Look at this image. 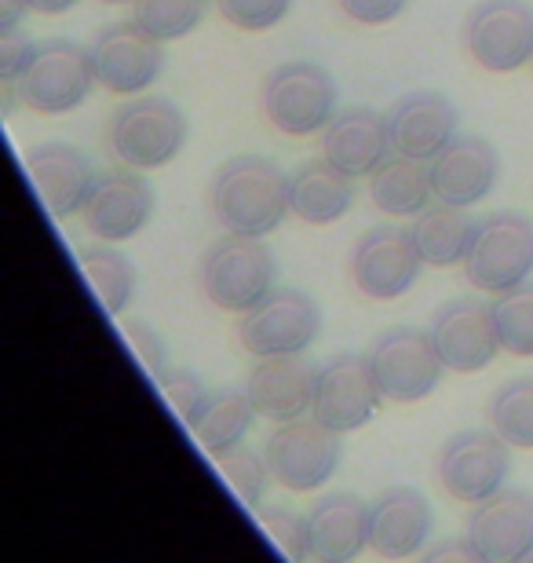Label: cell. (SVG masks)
Segmentation results:
<instances>
[{
	"label": "cell",
	"mask_w": 533,
	"mask_h": 563,
	"mask_svg": "<svg viewBox=\"0 0 533 563\" xmlns=\"http://www.w3.org/2000/svg\"><path fill=\"white\" fill-rule=\"evenodd\" d=\"M209 206L223 231L264 239L292 212L289 176L264 154H234L215 168Z\"/></svg>",
	"instance_id": "obj_1"
},
{
	"label": "cell",
	"mask_w": 533,
	"mask_h": 563,
	"mask_svg": "<svg viewBox=\"0 0 533 563\" xmlns=\"http://www.w3.org/2000/svg\"><path fill=\"white\" fill-rule=\"evenodd\" d=\"M275 253L256 234L226 231V239L212 242L198 264V286L206 292V300L231 314H245L248 308H256L275 289Z\"/></svg>",
	"instance_id": "obj_2"
},
{
	"label": "cell",
	"mask_w": 533,
	"mask_h": 563,
	"mask_svg": "<svg viewBox=\"0 0 533 563\" xmlns=\"http://www.w3.org/2000/svg\"><path fill=\"white\" fill-rule=\"evenodd\" d=\"M336 99L340 92H336L333 74L308 59L278 63L275 70L264 77V88H259L264 118L281 136H292V140L325 132L329 121L336 118Z\"/></svg>",
	"instance_id": "obj_3"
},
{
	"label": "cell",
	"mask_w": 533,
	"mask_h": 563,
	"mask_svg": "<svg viewBox=\"0 0 533 563\" xmlns=\"http://www.w3.org/2000/svg\"><path fill=\"white\" fill-rule=\"evenodd\" d=\"M110 154L129 168H162L176 162L187 146V118L173 99L140 96L113 110L107 125Z\"/></svg>",
	"instance_id": "obj_4"
},
{
	"label": "cell",
	"mask_w": 533,
	"mask_h": 563,
	"mask_svg": "<svg viewBox=\"0 0 533 563\" xmlns=\"http://www.w3.org/2000/svg\"><path fill=\"white\" fill-rule=\"evenodd\" d=\"M464 275L479 292H501L523 286L533 275V220L526 212H490L475 223Z\"/></svg>",
	"instance_id": "obj_5"
},
{
	"label": "cell",
	"mask_w": 533,
	"mask_h": 563,
	"mask_svg": "<svg viewBox=\"0 0 533 563\" xmlns=\"http://www.w3.org/2000/svg\"><path fill=\"white\" fill-rule=\"evenodd\" d=\"M96 85L92 52L66 37L37 44L26 74L15 81L22 107L37 110V114H70L92 96Z\"/></svg>",
	"instance_id": "obj_6"
},
{
	"label": "cell",
	"mask_w": 533,
	"mask_h": 563,
	"mask_svg": "<svg viewBox=\"0 0 533 563\" xmlns=\"http://www.w3.org/2000/svg\"><path fill=\"white\" fill-rule=\"evenodd\" d=\"M322 333V308L300 289H270L237 322V344L248 355H303Z\"/></svg>",
	"instance_id": "obj_7"
},
{
	"label": "cell",
	"mask_w": 533,
	"mask_h": 563,
	"mask_svg": "<svg viewBox=\"0 0 533 563\" xmlns=\"http://www.w3.org/2000/svg\"><path fill=\"white\" fill-rule=\"evenodd\" d=\"M270 476L292 494H311L325 487L336 476L344 446H340V432L325 428L322 421H281L264 443Z\"/></svg>",
	"instance_id": "obj_8"
},
{
	"label": "cell",
	"mask_w": 533,
	"mask_h": 563,
	"mask_svg": "<svg viewBox=\"0 0 533 563\" xmlns=\"http://www.w3.org/2000/svg\"><path fill=\"white\" fill-rule=\"evenodd\" d=\"M369 363L384 399L391 402L427 399L446 374L435 336L431 330H417V325H395V330L380 333L369 347Z\"/></svg>",
	"instance_id": "obj_9"
},
{
	"label": "cell",
	"mask_w": 533,
	"mask_h": 563,
	"mask_svg": "<svg viewBox=\"0 0 533 563\" xmlns=\"http://www.w3.org/2000/svg\"><path fill=\"white\" fill-rule=\"evenodd\" d=\"M464 48L482 70L515 74L533 63V8L526 0H482L464 22Z\"/></svg>",
	"instance_id": "obj_10"
},
{
	"label": "cell",
	"mask_w": 533,
	"mask_h": 563,
	"mask_svg": "<svg viewBox=\"0 0 533 563\" xmlns=\"http://www.w3.org/2000/svg\"><path fill=\"white\" fill-rule=\"evenodd\" d=\"M512 443L497 432H457L438 450V483L453 501L475 505L512 476Z\"/></svg>",
	"instance_id": "obj_11"
},
{
	"label": "cell",
	"mask_w": 533,
	"mask_h": 563,
	"mask_svg": "<svg viewBox=\"0 0 533 563\" xmlns=\"http://www.w3.org/2000/svg\"><path fill=\"white\" fill-rule=\"evenodd\" d=\"M424 256L417 250L413 231L373 228L351 250V282L369 300H399L421 278Z\"/></svg>",
	"instance_id": "obj_12"
},
{
	"label": "cell",
	"mask_w": 533,
	"mask_h": 563,
	"mask_svg": "<svg viewBox=\"0 0 533 563\" xmlns=\"http://www.w3.org/2000/svg\"><path fill=\"white\" fill-rule=\"evenodd\" d=\"M384 399V391L373 374L369 355H336L319 366V385H314L311 418L322 421L333 432L347 435L373 421Z\"/></svg>",
	"instance_id": "obj_13"
},
{
	"label": "cell",
	"mask_w": 533,
	"mask_h": 563,
	"mask_svg": "<svg viewBox=\"0 0 533 563\" xmlns=\"http://www.w3.org/2000/svg\"><path fill=\"white\" fill-rule=\"evenodd\" d=\"M165 41L151 37L140 22H118L96 33L92 41V66L99 88H107L113 96H135L146 92L165 66Z\"/></svg>",
	"instance_id": "obj_14"
},
{
	"label": "cell",
	"mask_w": 533,
	"mask_h": 563,
	"mask_svg": "<svg viewBox=\"0 0 533 563\" xmlns=\"http://www.w3.org/2000/svg\"><path fill=\"white\" fill-rule=\"evenodd\" d=\"M464 538L479 560H533V494L501 487L490 498L475 501Z\"/></svg>",
	"instance_id": "obj_15"
},
{
	"label": "cell",
	"mask_w": 533,
	"mask_h": 563,
	"mask_svg": "<svg viewBox=\"0 0 533 563\" xmlns=\"http://www.w3.org/2000/svg\"><path fill=\"white\" fill-rule=\"evenodd\" d=\"M154 187L140 176V168H110L99 173L92 195H88L81 217L85 228L99 242H129L154 217Z\"/></svg>",
	"instance_id": "obj_16"
},
{
	"label": "cell",
	"mask_w": 533,
	"mask_h": 563,
	"mask_svg": "<svg viewBox=\"0 0 533 563\" xmlns=\"http://www.w3.org/2000/svg\"><path fill=\"white\" fill-rule=\"evenodd\" d=\"M431 336H435L442 363L453 374H479L493 363L497 352H504L493 322V303L479 297H457L442 303L435 322H431Z\"/></svg>",
	"instance_id": "obj_17"
},
{
	"label": "cell",
	"mask_w": 533,
	"mask_h": 563,
	"mask_svg": "<svg viewBox=\"0 0 533 563\" xmlns=\"http://www.w3.org/2000/svg\"><path fill=\"white\" fill-rule=\"evenodd\" d=\"M427 168H431L435 198L457 209H471L486 201L490 190L497 187V179H501L497 146L482 136H457L431 157Z\"/></svg>",
	"instance_id": "obj_18"
},
{
	"label": "cell",
	"mask_w": 533,
	"mask_h": 563,
	"mask_svg": "<svg viewBox=\"0 0 533 563\" xmlns=\"http://www.w3.org/2000/svg\"><path fill=\"white\" fill-rule=\"evenodd\" d=\"M26 168L44 201V209H48L55 220H70L74 212H81L99 179L92 157H88L81 146L59 143V140L33 146L26 154Z\"/></svg>",
	"instance_id": "obj_19"
},
{
	"label": "cell",
	"mask_w": 533,
	"mask_h": 563,
	"mask_svg": "<svg viewBox=\"0 0 533 563\" xmlns=\"http://www.w3.org/2000/svg\"><path fill=\"white\" fill-rule=\"evenodd\" d=\"M314 385H319V366L308 355H270L256 358V366L248 369L245 391L259 418L281 424L311 413Z\"/></svg>",
	"instance_id": "obj_20"
},
{
	"label": "cell",
	"mask_w": 533,
	"mask_h": 563,
	"mask_svg": "<svg viewBox=\"0 0 533 563\" xmlns=\"http://www.w3.org/2000/svg\"><path fill=\"white\" fill-rule=\"evenodd\" d=\"M435 531L431 501L413 487H391L369 501V549L384 560H410L424 553Z\"/></svg>",
	"instance_id": "obj_21"
},
{
	"label": "cell",
	"mask_w": 533,
	"mask_h": 563,
	"mask_svg": "<svg viewBox=\"0 0 533 563\" xmlns=\"http://www.w3.org/2000/svg\"><path fill=\"white\" fill-rule=\"evenodd\" d=\"M460 114L442 92H410L388 110V132L395 154L431 162L442 146L457 140Z\"/></svg>",
	"instance_id": "obj_22"
},
{
	"label": "cell",
	"mask_w": 533,
	"mask_h": 563,
	"mask_svg": "<svg viewBox=\"0 0 533 563\" xmlns=\"http://www.w3.org/2000/svg\"><path fill=\"white\" fill-rule=\"evenodd\" d=\"M391 154L395 146L388 132V114H377L369 107L340 110L322 132V157L355 179L373 176V168Z\"/></svg>",
	"instance_id": "obj_23"
},
{
	"label": "cell",
	"mask_w": 533,
	"mask_h": 563,
	"mask_svg": "<svg viewBox=\"0 0 533 563\" xmlns=\"http://www.w3.org/2000/svg\"><path fill=\"white\" fill-rule=\"evenodd\" d=\"M311 560H358L369 549V501L336 490L311 505Z\"/></svg>",
	"instance_id": "obj_24"
},
{
	"label": "cell",
	"mask_w": 533,
	"mask_h": 563,
	"mask_svg": "<svg viewBox=\"0 0 533 563\" xmlns=\"http://www.w3.org/2000/svg\"><path fill=\"white\" fill-rule=\"evenodd\" d=\"M292 190V217H300L303 223L325 228L347 217L351 201H355V176H347L344 168H336L333 162H308L289 176Z\"/></svg>",
	"instance_id": "obj_25"
},
{
	"label": "cell",
	"mask_w": 533,
	"mask_h": 563,
	"mask_svg": "<svg viewBox=\"0 0 533 563\" xmlns=\"http://www.w3.org/2000/svg\"><path fill=\"white\" fill-rule=\"evenodd\" d=\"M369 198L388 217H421L435 198L427 162H417V157L406 154L384 157L369 176Z\"/></svg>",
	"instance_id": "obj_26"
},
{
	"label": "cell",
	"mask_w": 533,
	"mask_h": 563,
	"mask_svg": "<svg viewBox=\"0 0 533 563\" xmlns=\"http://www.w3.org/2000/svg\"><path fill=\"white\" fill-rule=\"evenodd\" d=\"M256 418L259 413L245 388H220L209 396L206 410H201V418L190 432H195L198 446L215 461V457H223L226 450L245 443L248 428H253Z\"/></svg>",
	"instance_id": "obj_27"
},
{
	"label": "cell",
	"mask_w": 533,
	"mask_h": 563,
	"mask_svg": "<svg viewBox=\"0 0 533 563\" xmlns=\"http://www.w3.org/2000/svg\"><path fill=\"white\" fill-rule=\"evenodd\" d=\"M410 231L427 267H453L464 264V256H468L475 223L468 220L464 209L438 201V206H427L421 217H413Z\"/></svg>",
	"instance_id": "obj_28"
},
{
	"label": "cell",
	"mask_w": 533,
	"mask_h": 563,
	"mask_svg": "<svg viewBox=\"0 0 533 563\" xmlns=\"http://www.w3.org/2000/svg\"><path fill=\"white\" fill-rule=\"evenodd\" d=\"M77 261H81L85 275L92 282L96 297L110 319L129 311V303L135 297V267L129 256L113 250V242H99L77 253Z\"/></svg>",
	"instance_id": "obj_29"
},
{
	"label": "cell",
	"mask_w": 533,
	"mask_h": 563,
	"mask_svg": "<svg viewBox=\"0 0 533 563\" xmlns=\"http://www.w3.org/2000/svg\"><path fill=\"white\" fill-rule=\"evenodd\" d=\"M493 432L519 450H533V377H515L490 399Z\"/></svg>",
	"instance_id": "obj_30"
},
{
	"label": "cell",
	"mask_w": 533,
	"mask_h": 563,
	"mask_svg": "<svg viewBox=\"0 0 533 563\" xmlns=\"http://www.w3.org/2000/svg\"><path fill=\"white\" fill-rule=\"evenodd\" d=\"M493 322L508 355L533 358V282H523L493 300Z\"/></svg>",
	"instance_id": "obj_31"
},
{
	"label": "cell",
	"mask_w": 533,
	"mask_h": 563,
	"mask_svg": "<svg viewBox=\"0 0 533 563\" xmlns=\"http://www.w3.org/2000/svg\"><path fill=\"white\" fill-rule=\"evenodd\" d=\"M132 19L157 41H179L206 19V0H135Z\"/></svg>",
	"instance_id": "obj_32"
},
{
	"label": "cell",
	"mask_w": 533,
	"mask_h": 563,
	"mask_svg": "<svg viewBox=\"0 0 533 563\" xmlns=\"http://www.w3.org/2000/svg\"><path fill=\"white\" fill-rule=\"evenodd\" d=\"M215 468H220L223 483L248 505V509H259V505H264L267 483L275 479L270 476L267 454H256L253 446L242 443V446L226 450L223 457H215Z\"/></svg>",
	"instance_id": "obj_33"
},
{
	"label": "cell",
	"mask_w": 533,
	"mask_h": 563,
	"mask_svg": "<svg viewBox=\"0 0 533 563\" xmlns=\"http://www.w3.org/2000/svg\"><path fill=\"white\" fill-rule=\"evenodd\" d=\"M256 520L267 531L270 542L278 545L281 556H289V560H311L308 516H297L292 509H286V505H259Z\"/></svg>",
	"instance_id": "obj_34"
},
{
	"label": "cell",
	"mask_w": 533,
	"mask_h": 563,
	"mask_svg": "<svg viewBox=\"0 0 533 563\" xmlns=\"http://www.w3.org/2000/svg\"><path fill=\"white\" fill-rule=\"evenodd\" d=\"M157 385H162L168 407L179 413V421H184L187 428H195L201 410H206L209 396H212V391L206 388V380H201L198 374H190V369H165V374L157 377Z\"/></svg>",
	"instance_id": "obj_35"
},
{
	"label": "cell",
	"mask_w": 533,
	"mask_h": 563,
	"mask_svg": "<svg viewBox=\"0 0 533 563\" xmlns=\"http://www.w3.org/2000/svg\"><path fill=\"white\" fill-rule=\"evenodd\" d=\"M215 8H220V15L231 22L234 30L264 33L289 15L292 0H215Z\"/></svg>",
	"instance_id": "obj_36"
},
{
	"label": "cell",
	"mask_w": 533,
	"mask_h": 563,
	"mask_svg": "<svg viewBox=\"0 0 533 563\" xmlns=\"http://www.w3.org/2000/svg\"><path fill=\"white\" fill-rule=\"evenodd\" d=\"M121 330H124V341L132 344V352H135V358H140V366L146 369V374H151L154 380L162 377L168 352H165V341L157 336L154 325L143 322V319H124Z\"/></svg>",
	"instance_id": "obj_37"
},
{
	"label": "cell",
	"mask_w": 533,
	"mask_h": 563,
	"mask_svg": "<svg viewBox=\"0 0 533 563\" xmlns=\"http://www.w3.org/2000/svg\"><path fill=\"white\" fill-rule=\"evenodd\" d=\"M336 8L358 26H388L410 8V0H336Z\"/></svg>",
	"instance_id": "obj_38"
},
{
	"label": "cell",
	"mask_w": 533,
	"mask_h": 563,
	"mask_svg": "<svg viewBox=\"0 0 533 563\" xmlns=\"http://www.w3.org/2000/svg\"><path fill=\"white\" fill-rule=\"evenodd\" d=\"M33 52H37V44H33L22 30L0 33V81H19V77L26 74Z\"/></svg>",
	"instance_id": "obj_39"
},
{
	"label": "cell",
	"mask_w": 533,
	"mask_h": 563,
	"mask_svg": "<svg viewBox=\"0 0 533 563\" xmlns=\"http://www.w3.org/2000/svg\"><path fill=\"white\" fill-rule=\"evenodd\" d=\"M26 11H33L30 0H0V33H4V30H19V22H22Z\"/></svg>",
	"instance_id": "obj_40"
},
{
	"label": "cell",
	"mask_w": 533,
	"mask_h": 563,
	"mask_svg": "<svg viewBox=\"0 0 533 563\" xmlns=\"http://www.w3.org/2000/svg\"><path fill=\"white\" fill-rule=\"evenodd\" d=\"M427 556H431V560H449V556H460V560H479V556H475V549L468 545V538H460V542H446V545L431 549Z\"/></svg>",
	"instance_id": "obj_41"
},
{
	"label": "cell",
	"mask_w": 533,
	"mask_h": 563,
	"mask_svg": "<svg viewBox=\"0 0 533 563\" xmlns=\"http://www.w3.org/2000/svg\"><path fill=\"white\" fill-rule=\"evenodd\" d=\"M77 0H30L33 11H41V15H63V11H70Z\"/></svg>",
	"instance_id": "obj_42"
},
{
	"label": "cell",
	"mask_w": 533,
	"mask_h": 563,
	"mask_svg": "<svg viewBox=\"0 0 533 563\" xmlns=\"http://www.w3.org/2000/svg\"><path fill=\"white\" fill-rule=\"evenodd\" d=\"M103 4H135V0H103Z\"/></svg>",
	"instance_id": "obj_43"
}]
</instances>
